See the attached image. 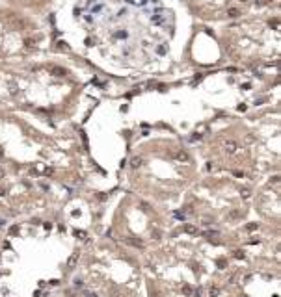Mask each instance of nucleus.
Listing matches in <instances>:
<instances>
[{"mask_svg": "<svg viewBox=\"0 0 281 297\" xmlns=\"http://www.w3.org/2000/svg\"><path fill=\"white\" fill-rule=\"evenodd\" d=\"M184 230H186V232H190V234H194V232H196V226H192V225H186V226H184Z\"/></svg>", "mask_w": 281, "mask_h": 297, "instance_id": "nucleus-4", "label": "nucleus"}, {"mask_svg": "<svg viewBox=\"0 0 281 297\" xmlns=\"http://www.w3.org/2000/svg\"><path fill=\"white\" fill-rule=\"evenodd\" d=\"M76 258H78V253H75V255L71 256V258H69V262H67V266L69 268H73V266H75V262H76Z\"/></svg>", "mask_w": 281, "mask_h": 297, "instance_id": "nucleus-1", "label": "nucleus"}, {"mask_svg": "<svg viewBox=\"0 0 281 297\" xmlns=\"http://www.w3.org/2000/svg\"><path fill=\"white\" fill-rule=\"evenodd\" d=\"M194 297H201V290H199V288H197L196 292H194Z\"/></svg>", "mask_w": 281, "mask_h": 297, "instance_id": "nucleus-7", "label": "nucleus"}, {"mask_svg": "<svg viewBox=\"0 0 281 297\" xmlns=\"http://www.w3.org/2000/svg\"><path fill=\"white\" fill-rule=\"evenodd\" d=\"M86 297H97V295H95V293H88Z\"/></svg>", "mask_w": 281, "mask_h": 297, "instance_id": "nucleus-11", "label": "nucleus"}, {"mask_svg": "<svg viewBox=\"0 0 281 297\" xmlns=\"http://www.w3.org/2000/svg\"><path fill=\"white\" fill-rule=\"evenodd\" d=\"M182 293H184V295H192V288H190V286H184V288H182Z\"/></svg>", "mask_w": 281, "mask_h": 297, "instance_id": "nucleus-3", "label": "nucleus"}, {"mask_svg": "<svg viewBox=\"0 0 281 297\" xmlns=\"http://www.w3.org/2000/svg\"><path fill=\"white\" fill-rule=\"evenodd\" d=\"M175 217H177V219H181V221H184V219H186V217H184V213H181V212H177V213H175Z\"/></svg>", "mask_w": 281, "mask_h": 297, "instance_id": "nucleus-6", "label": "nucleus"}, {"mask_svg": "<svg viewBox=\"0 0 281 297\" xmlns=\"http://www.w3.org/2000/svg\"><path fill=\"white\" fill-rule=\"evenodd\" d=\"M235 256H236V258H244V253H240V251H236V253H235Z\"/></svg>", "mask_w": 281, "mask_h": 297, "instance_id": "nucleus-8", "label": "nucleus"}, {"mask_svg": "<svg viewBox=\"0 0 281 297\" xmlns=\"http://www.w3.org/2000/svg\"><path fill=\"white\" fill-rule=\"evenodd\" d=\"M4 223H6L4 219H0V228H2V226H4Z\"/></svg>", "mask_w": 281, "mask_h": 297, "instance_id": "nucleus-10", "label": "nucleus"}, {"mask_svg": "<svg viewBox=\"0 0 281 297\" xmlns=\"http://www.w3.org/2000/svg\"><path fill=\"white\" fill-rule=\"evenodd\" d=\"M255 228H257L255 223H253V225H248V230H255Z\"/></svg>", "mask_w": 281, "mask_h": 297, "instance_id": "nucleus-9", "label": "nucleus"}, {"mask_svg": "<svg viewBox=\"0 0 281 297\" xmlns=\"http://www.w3.org/2000/svg\"><path fill=\"white\" fill-rule=\"evenodd\" d=\"M209 295H210V297L220 295V288H210V290H209Z\"/></svg>", "mask_w": 281, "mask_h": 297, "instance_id": "nucleus-2", "label": "nucleus"}, {"mask_svg": "<svg viewBox=\"0 0 281 297\" xmlns=\"http://www.w3.org/2000/svg\"><path fill=\"white\" fill-rule=\"evenodd\" d=\"M132 165H134V167H138V165H142V160H140V158H134V160H132Z\"/></svg>", "mask_w": 281, "mask_h": 297, "instance_id": "nucleus-5", "label": "nucleus"}]
</instances>
